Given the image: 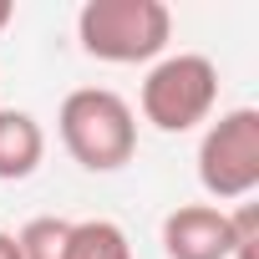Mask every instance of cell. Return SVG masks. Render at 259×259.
Returning <instances> with one entry per match:
<instances>
[{
	"label": "cell",
	"mask_w": 259,
	"mask_h": 259,
	"mask_svg": "<svg viewBox=\"0 0 259 259\" xmlns=\"http://www.w3.org/2000/svg\"><path fill=\"white\" fill-rule=\"evenodd\" d=\"M198 183L219 203L249 198L259 188V112L254 107H234L219 122H208L198 143Z\"/></svg>",
	"instance_id": "cell-4"
},
{
	"label": "cell",
	"mask_w": 259,
	"mask_h": 259,
	"mask_svg": "<svg viewBox=\"0 0 259 259\" xmlns=\"http://www.w3.org/2000/svg\"><path fill=\"white\" fill-rule=\"evenodd\" d=\"M46 158V133L41 122L21 107H0V183H21L41 168Z\"/></svg>",
	"instance_id": "cell-6"
},
{
	"label": "cell",
	"mask_w": 259,
	"mask_h": 259,
	"mask_svg": "<svg viewBox=\"0 0 259 259\" xmlns=\"http://www.w3.org/2000/svg\"><path fill=\"white\" fill-rule=\"evenodd\" d=\"M173 36V11L163 0H87L76 11V41L87 56L112 66L158 61Z\"/></svg>",
	"instance_id": "cell-2"
},
{
	"label": "cell",
	"mask_w": 259,
	"mask_h": 259,
	"mask_svg": "<svg viewBox=\"0 0 259 259\" xmlns=\"http://www.w3.org/2000/svg\"><path fill=\"white\" fill-rule=\"evenodd\" d=\"M11 21H16V6H11V0H0V31H6Z\"/></svg>",
	"instance_id": "cell-11"
},
{
	"label": "cell",
	"mask_w": 259,
	"mask_h": 259,
	"mask_svg": "<svg viewBox=\"0 0 259 259\" xmlns=\"http://www.w3.org/2000/svg\"><path fill=\"white\" fill-rule=\"evenodd\" d=\"M66 259H138V254H133V239H127L122 224H112V219H81V224H71Z\"/></svg>",
	"instance_id": "cell-7"
},
{
	"label": "cell",
	"mask_w": 259,
	"mask_h": 259,
	"mask_svg": "<svg viewBox=\"0 0 259 259\" xmlns=\"http://www.w3.org/2000/svg\"><path fill=\"white\" fill-rule=\"evenodd\" d=\"M0 259H21V249H16V234H6V229H0Z\"/></svg>",
	"instance_id": "cell-10"
},
{
	"label": "cell",
	"mask_w": 259,
	"mask_h": 259,
	"mask_svg": "<svg viewBox=\"0 0 259 259\" xmlns=\"http://www.w3.org/2000/svg\"><path fill=\"white\" fill-rule=\"evenodd\" d=\"M138 102H143V117L158 133H193L219 107V66L208 56H198V51L163 56L143 76V97Z\"/></svg>",
	"instance_id": "cell-3"
},
{
	"label": "cell",
	"mask_w": 259,
	"mask_h": 259,
	"mask_svg": "<svg viewBox=\"0 0 259 259\" xmlns=\"http://www.w3.org/2000/svg\"><path fill=\"white\" fill-rule=\"evenodd\" d=\"M61 148L87 168V173H117L138 153V117L112 87H76L66 92L56 112Z\"/></svg>",
	"instance_id": "cell-1"
},
{
	"label": "cell",
	"mask_w": 259,
	"mask_h": 259,
	"mask_svg": "<svg viewBox=\"0 0 259 259\" xmlns=\"http://www.w3.org/2000/svg\"><path fill=\"white\" fill-rule=\"evenodd\" d=\"M66 239H71V219L41 213L16 234V249H21V259H66Z\"/></svg>",
	"instance_id": "cell-8"
},
{
	"label": "cell",
	"mask_w": 259,
	"mask_h": 259,
	"mask_svg": "<svg viewBox=\"0 0 259 259\" xmlns=\"http://www.w3.org/2000/svg\"><path fill=\"white\" fill-rule=\"evenodd\" d=\"M163 254L168 259H229L234 254V219L219 203H178L163 219Z\"/></svg>",
	"instance_id": "cell-5"
},
{
	"label": "cell",
	"mask_w": 259,
	"mask_h": 259,
	"mask_svg": "<svg viewBox=\"0 0 259 259\" xmlns=\"http://www.w3.org/2000/svg\"><path fill=\"white\" fill-rule=\"evenodd\" d=\"M229 219H234V254L229 259H254V249H259V203H239Z\"/></svg>",
	"instance_id": "cell-9"
}]
</instances>
